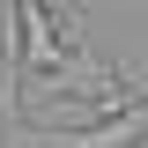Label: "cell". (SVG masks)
I'll return each mask as SVG.
<instances>
[{
	"label": "cell",
	"instance_id": "3",
	"mask_svg": "<svg viewBox=\"0 0 148 148\" xmlns=\"http://www.w3.org/2000/svg\"><path fill=\"white\" fill-rule=\"evenodd\" d=\"M67 8H74V15H82V8H89V0H67Z\"/></svg>",
	"mask_w": 148,
	"mask_h": 148
},
{
	"label": "cell",
	"instance_id": "2",
	"mask_svg": "<svg viewBox=\"0 0 148 148\" xmlns=\"http://www.w3.org/2000/svg\"><path fill=\"white\" fill-rule=\"evenodd\" d=\"M8 15L22 22V59H30L37 74H52L59 59L74 52V45H67V30H59V22L45 15V0H8Z\"/></svg>",
	"mask_w": 148,
	"mask_h": 148
},
{
	"label": "cell",
	"instance_id": "1",
	"mask_svg": "<svg viewBox=\"0 0 148 148\" xmlns=\"http://www.w3.org/2000/svg\"><path fill=\"white\" fill-rule=\"evenodd\" d=\"M148 141V89L133 96V111L119 104L104 126H74V133H37L30 148H141Z\"/></svg>",
	"mask_w": 148,
	"mask_h": 148
}]
</instances>
